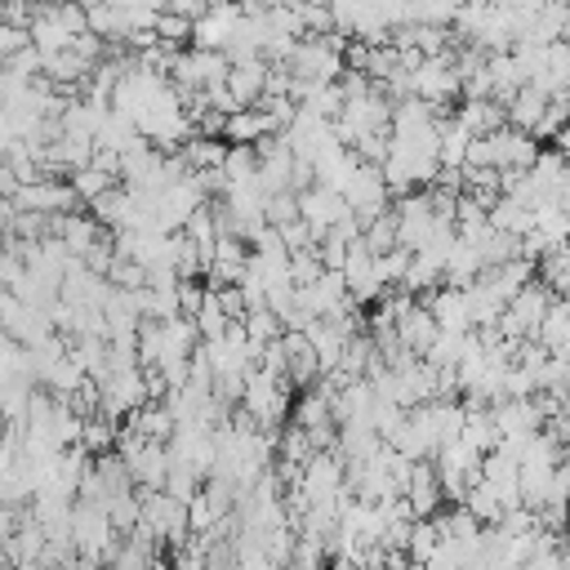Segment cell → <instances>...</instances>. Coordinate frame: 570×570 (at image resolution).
I'll list each match as a JSON object with an SVG mask.
<instances>
[{
	"label": "cell",
	"mask_w": 570,
	"mask_h": 570,
	"mask_svg": "<svg viewBox=\"0 0 570 570\" xmlns=\"http://www.w3.org/2000/svg\"><path fill=\"white\" fill-rule=\"evenodd\" d=\"M534 343H539L548 356L570 361V298H552V303H548V312H543V325H539Z\"/></svg>",
	"instance_id": "3957f363"
},
{
	"label": "cell",
	"mask_w": 570,
	"mask_h": 570,
	"mask_svg": "<svg viewBox=\"0 0 570 570\" xmlns=\"http://www.w3.org/2000/svg\"><path fill=\"white\" fill-rule=\"evenodd\" d=\"M223 89H227V98H232L236 111L258 107V102L267 98V62H263V58H254V62H232Z\"/></svg>",
	"instance_id": "6da1fadb"
},
{
	"label": "cell",
	"mask_w": 570,
	"mask_h": 570,
	"mask_svg": "<svg viewBox=\"0 0 570 570\" xmlns=\"http://www.w3.org/2000/svg\"><path fill=\"white\" fill-rule=\"evenodd\" d=\"M436 321H432V312L423 307V303H410L401 316H396V347L401 352H410V356H428V347L436 343Z\"/></svg>",
	"instance_id": "7a4b0ae2"
},
{
	"label": "cell",
	"mask_w": 570,
	"mask_h": 570,
	"mask_svg": "<svg viewBox=\"0 0 570 570\" xmlns=\"http://www.w3.org/2000/svg\"><path fill=\"white\" fill-rule=\"evenodd\" d=\"M111 187H116V178L102 174V169H94V165H85V169L71 174V191H76V200H85V205H94V200L107 196Z\"/></svg>",
	"instance_id": "277c9868"
}]
</instances>
